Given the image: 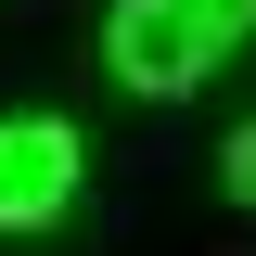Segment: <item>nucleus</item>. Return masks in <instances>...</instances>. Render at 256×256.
Masks as SVG:
<instances>
[{"instance_id":"f257e3e1","label":"nucleus","mask_w":256,"mask_h":256,"mask_svg":"<svg viewBox=\"0 0 256 256\" xmlns=\"http://www.w3.org/2000/svg\"><path fill=\"white\" fill-rule=\"evenodd\" d=\"M244 38H256V0H102V64H116V90H141V102L205 90Z\"/></svg>"},{"instance_id":"f03ea898","label":"nucleus","mask_w":256,"mask_h":256,"mask_svg":"<svg viewBox=\"0 0 256 256\" xmlns=\"http://www.w3.org/2000/svg\"><path fill=\"white\" fill-rule=\"evenodd\" d=\"M77 180H90V141L64 116H0V230L77 218Z\"/></svg>"},{"instance_id":"7ed1b4c3","label":"nucleus","mask_w":256,"mask_h":256,"mask_svg":"<svg viewBox=\"0 0 256 256\" xmlns=\"http://www.w3.org/2000/svg\"><path fill=\"white\" fill-rule=\"evenodd\" d=\"M218 192H230V205H244V218H256V116H244V128H230V141H218Z\"/></svg>"}]
</instances>
